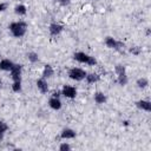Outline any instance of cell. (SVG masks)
I'll return each instance as SVG.
<instances>
[{"label": "cell", "instance_id": "obj_1", "mask_svg": "<svg viewBox=\"0 0 151 151\" xmlns=\"http://www.w3.org/2000/svg\"><path fill=\"white\" fill-rule=\"evenodd\" d=\"M12 35L14 38H21L26 34V31H27V24L25 21H13L9 24L8 26Z\"/></svg>", "mask_w": 151, "mask_h": 151}, {"label": "cell", "instance_id": "obj_2", "mask_svg": "<svg viewBox=\"0 0 151 151\" xmlns=\"http://www.w3.org/2000/svg\"><path fill=\"white\" fill-rule=\"evenodd\" d=\"M86 71L80 68V67H72L68 70V77L72 79V80H76V81H80L83 79H85L86 77Z\"/></svg>", "mask_w": 151, "mask_h": 151}, {"label": "cell", "instance_id": "obj_3", "mask_svg": "<svg viewBox=\"0 0 151 151\" xmlns=\"http://www.w3.org/2000/svg\"><path fill=\"white\" fill-rule=\"evenodd\" d=\"M114 71L117 73V81L119 85L124 86L127 84L129 79H127V76H126V72H125V67L123 65H117L114 67Z\"/></svg>", "mask_w": 151, "mask_h": 151}, {"label": "cell", "instance_id": "obj_4", "mask_svg": "<svg viewBox=\"0 0 151 151\" xmlns=\"http://www.w3.org/2000/svg\"><path fill=\"white\" fill-rule=\"evenodd\" d=\"M61 94L65 97V98H67V99H74L76 97H77V94H78V91H77V88L74 87V86H72V85H64L63 86V88H61Z\"/></svg>", "mask_w": 151, "mask_h": 151}, {"label": "cell", "instance_id": "obj_5", "mask_svg": "<svg viewBox=\"0 0 151 151\" xmlns=\"http://www.w3.org/2000/svg\"><path fill=\"white\" fill-rule=\"evenodd\" d=\"M35 84H37V87H38V90H39L41 93H47V92H48L50 87H48V83H47L46 78L41 77V78L37 79Z\"/></svg>", "mask_w": 151, "mask_h": 151}, {"label": "cell", "instance_id": "obj_6", "mask_svg": "<svg viewBox=\"0 0 151 151\" xmlns=\"http://www.w3.org/2000/svg\"><path fill=\"white\" fill-rule=\"evenodd\" d=\"M73 58H74L78 63H80V64H88L91 55H88V54L85 53V52H76L74 55H73Z\"/></svg>", "mask_w": 151, "mask_h": 151}, {"label": "cell", "instance_id": "obj_7", "mask_svg": "<svg viewBox=\"0 0 151 151\" xmlns=\"http://www.w3.org/2000/svg\"><path fill=\"white\" fill-rule=\"evenodd\" d=\"M21 71H22L21 65L14 64L13 68L9 71V72H11V78H12L13 80H21Z\"/></svg>", "mask_w": 151, "mask_h": 151}, {"label": "cell", "instance_id": "obj_8", "mask_svg": "<svg viewBox=\"0 0 151 151\" xmlns=\"http://www.w3.org/2000/svg\"><path fill=\"white\" fill-rule=\"evenodd\" d=\"M48 106H50L52 110L58 111V110L61 109L63 104H61V100L59 99V97H53V96H52V97L50 98V100H48Z\"/></svg>", "mask_w": 151, "mask_h": 151}, {"label": "cell", "instance_id": "obj_9", "mask_svg": "<svg viewBox=\"0 0 151 151\" xmlns=\"http://www.w3.org/2000/svg\"><path fill=\"white\" fill-rule=\"evenodd\" d=\"M48 31H50V34H51V35L57 37V35H59V34L61 33L63 26H61L60 24H58V22H52V24L50 25V27H48Z\"/></svg>", "mask_w": 151, "mask_h": 151}, {"label": "cell", "instance_id": "obj_10", "mask_svg": "<svg viewBox=\"0 0 151 151\" xmlns=\"http://www.w3.org/2000/svg\"><path fill=\"white\" fill-rule=\"evenodd\" d=\"M14 66V63L9 59H1L0 60V70L1 71H5V72H9Z\"/></svg>", "mask_w": 151, "mask_h": 151}, {"label": "cell", "instance_id": "obj_11", "mask_svg": "<svg viewBox=\"0 0 151 151\" xmlns=\"http://www.w3.org/2000/svg\"><path fill=\"white\" fill-rule=\"evenodd\" d=\"M105 45L109 48H113V50H118L120 47V42L118 40H116L114 38H112V37H106L105 38Z\"/></svg>", "mask_w": 151, "mask_h": 151}, {"label": "cell", "instance_id": "obj_12", "mask_svg": "<svg viewBox=\"0 0 151 151\" xmlns=\"http://www.w3.org/2000/svg\"><path fill=\"white\" fill-rule=\"evenodd\" d=\"M60 137H61L63 139H72V138H74V137H76V131H74V130H72V129L66 127V129H64V130L61 131Z\"/></svg>", "mask_w": 151, "mask_h": 151}, {"label": "cell", "instance_id": "obj_13", "mask_svg": "<svg viewBox=\"0 0 151 151\" xmlns=\"http://www.w3.org/2000/svg\"><path fill=\"white\" fill-rule=\"evenodd\" d=\"M137 107L140 109V110H144L146 112L151 111V104H150L149 100H138L137 101Z\"/></svg>", "mask_w": 151, "mask_h": 151}, {"label": "cell", "instance_id": "obj_14", "mask_svg": "<svg viewBox=\"0 0 151 151\" xmlns=\"http://www.w3.org/2000/svg\"><path fill=\"white\" fill-rule=\"evenodd\" d=\"M14 13L18 14L19 17H22V15H25V14L27 13V8H26L25 5H22V4H18V5L14 7Z\"/></svg>", "mask_w": 151, "mask_h": 151}, {"label": "cell", "instance_id": "obj_15", "mask_svg": "<svg viewBox=\"0 0 151 151\" xmlns=\"http://www.w3.org/2000/svg\"><path fill=\"white\" fill-rule=\"evenodd\" d=\"M54 74V70L51 65H45L42 68V77L44 78H51Z\"/></svg>", "mask_w": 151, "mask_h": 151}, {"label": "cell", "instance_id": "obj_16", "mask_svg": "<svg viewBox=\"0 0 151 151\" xmlns=\"http://www.w3.org/2000/svg\"><path fill=\"white\" fill-rule=\"evenodd\" d=\"M85 80H86L87 84H94V83H97L99 80V74L94 73V72L93 73H88V74H86Z\"/></svg>", "mask_w": 151, "mask_h": 151}, {"label": "cell", "instance_id": "obj_17", "mask_svg": "<svg viewBox=\"0 0 151 151\" xmlns=\"http://www.w3.org/2000/svg\"><path fill=\"white\" fill-rule=\"evenodd\" d=\"M93 99L97 104H104L106 101V96L103 92H96L93 94Z\"/></svg>", "mask_w": 151, "mask_h": 151}, {"label": "cell", "instance_id": "obj_18", "mask_svg": "<svg viewBox=\"0 0 151 151\" xmlns=\"http://www.w3.org/2000/svg\"><path fill=\"white\" fill-rule=\"evenodd\" d=\"M27 59L28 61H31L32 64H35L39 61V54L37 52H28L27 53Z\"/></svg>", "mask_w": 151, "mask_h": 151}, {"label": "cell", "instance_id": "obj_19", "mask_svg": "<svg viewBox=\"0 0 151 151\" xmlns=\"http://www.w3.org/2000/svg\"><path fill=\"white\" fill-rule=\"evenodd\" d=\"M12 91L15 93L21 92V80H13L12 84Z\"/></svg>", "mask_w": 151, "mask_h": 151}, {"label": "cell", "instance_id": "obj_20", "mask_svg": "<svg viewBox=\"0 0 151 151\" xmlns=\"http://www.w3.org/2000/svg\"><path fill=\"white\" fill-rule=\"evenodd\" d=\"M147 85H149V80L146 78H139L137 80V86L139 88H145V87H147Z\"/></svg>", "mask_w": 151, "mask_h": 151}, {"label": "cell", "instance_id": "obj_21", "mask_svg": "<svg viewBox=\"0 0 151 151\" xmlns=\"http://www.w3.org/2000/svg\"><path fill=\"white\" fill-rule=\"evenodd\" d=\"M7 129H8V126H7L4 122H1V120H0V137H1L6 131H7Z\"/></svg>", "mask_w": 151, "mask_h": 151}, {"label": "cell", "instance_id": "obj_22", "mask_svg": "<svg viewBox=\"0 0 151 151\" xmlns=\"http://www.w3.org/2000/svg\"><path fill=\"white\" fill-rule=\"evenodd\" d=\"M70 149H71V146H70V144L66 143V142L61 143L60 146H59V150H61V151H66V150H70Z\"/></svg>", "mask_w": 151, "mask_h": 151}, {"label": "cell", "instance_id": "obj_23", "mask_svg": "<svg viewBox=\"0 0 151 151\" xmlns=\"http://www.w3.org/2000/svg\"><path fill=\"white\" fill-rule=\"evenodd\" d=\"M7 7H8V5L6 2H0V12H5L7 9Z\"/></svg>", "mask_w": 151, "mask_h": 151}, {"label": "cell", "instance_id": "obj_24", "mask_svg": "<svg viewBox=\"0 0 151 151\" xmlns=\"http://www.w3.org/2000/svg\"><path fill=\"white\" fill-rule=\"evenodd\" d=\"M61 6H67L71 4V0H57Z\"/></svg>", "mask_w": 151, "mask_h": 151}, {"label": "cell", "instance_id": "obj_25", "mask_svg": "<svg viewBox=\"0 0 151 151\" xmlns=\"http://www.w3.org/2000/svg\"><path fill=\"white\" fill-rule=\"evenodd\" d=\"M130 51H131V53H133V54H136V55H138V54L140 53V48H138V47H132Z\"/></svg>", "mask_w": 151, "mask_h": 151}, {"label": "cell", "instance_id": "obj_26", "mask_svg": "<svg viewBox=\"0 0 151 151\" xmlns=\"http://www.w3.org/2000/svg\"><path fill=\"white\" fill-rule=\"evenodd\" d=\"M15 1H21V0H15Z\"/></svg>", "mask_w": 151, "mask_h": 151}, {"label": "cell", "instance_id": "obj_27", "mask_svg": "<svg viewBox=\"0 0 151 151\" xmlns=\"http://www.w3.org/2000/svg\"><path fill=\"white\" fill-rule=\"evenodd\" d=\"M0 86H1V81H0Z\"/></svg>", "mask_w": 151, "mask_h": 151}]
</instances>
